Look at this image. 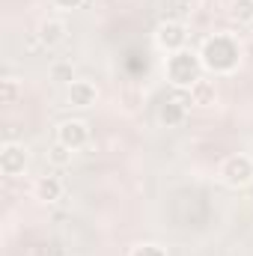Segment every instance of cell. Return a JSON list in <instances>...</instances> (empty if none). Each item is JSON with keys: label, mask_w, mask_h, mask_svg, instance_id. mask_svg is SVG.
Wrapping results in <instances>:
<instances>
[{"label": "cell", "mask_w": 253, "mask_h": 256, "mask_svg": "<svg viewBox=\"0 0 253 256\" xmlns=\"http://www.w3.org/2000/svg\"><path fill=\"white\" fill-rule=\"evenodd\" d=\"M66 36H68L66 21H63V18H54V15L42 18V21H39V27H36V39H39V45H42V48H60V45L66 42Z\"/></svg>", "instance_id": "obj_8"}, {"label": "cell", "mask_w": 253, "mask_h": 256, "mask_svg": "<svg viewBox=\"0 0 253 256\" xmlns=\"http://www.w3.org/2000/svg\"><path fill=\"white\" fill-rule=\"evenodd\" d=\"M155 45L164 51V54H176L182 48H188V24L176 21V18H167L155 27Z\"/></svg>", "instance_id": "obj_5"}, {"label": "cell", "mask_w": 253, "mask_h": 256, "mask_svg": "<svg viewBox=\"0 0 253 256\" xmlns=\"http://www.w3.org/2000/svg\"><path fill=\"white\" fill-rule=\"evenodd\" d=\"M179 3H182V6H188V9H194V6H200L202 0H179Z\"/></svg>", "instance_id": "obj_18"}, {"label": "cell", "mask_w": 253, "mask_h": 256, "mask_svg": "<svg viewBox=\"0 0 253 256\" xmlns=\"http://www.w3.org/2000/svg\"><path fill=\"white\" fill-rule=\"evenodd\" d=\"M188 120V104L179 102V98H167L161 108H158V122L164 128H179Z\"/></svg>", "instance_id": "obj_11"}, {"label": "cell", "mask_w": 253, "mask_h": 256, "mask_svg": "<svg viewBox=\"0 0 253 256\" xmlns=\"http://www.w3.org/2000/svg\"><path fill=\"white\" fill-rule=\"evenodd\" d=\"M27 167H30V149L18 140H6L0 146V173L6 179H18L24 176Z\"/></svg>", "instance_id": "obj_4"}, {"label": "cell", "mask_w": 253, "mask_h": 256, "mask_svg": "<svg viewBox=\"0 0 253 256\" xmlns=\"http://www.w3.org/2000/svg\"><path fill=\"white\" fill-rule=\"evenodd\" d=\"M200 60L202 68L214 78H226V74H236L242 68L244 60V45L238 42V36L232 33H212L206 36V42L200 45Z\"/></svg>", "instance_id": "obj_1"}, {"label": "cell", "mask_w": 253, "mask_h": 256, "mask_svg": "<svg viewBox=\"0 0 253 256\" xmlns=\"http://www.w3.org/2000/svg\"><path fill=\"white\" fill-rule=\"evenodd\" d=\"M202 72L206 68H202V60H200V51H190V48L167 54V60H164V78L176 90H190L194 80L202 78Z\"/></svg>", "instance_id": "obj_2"}, {"label": "cell", "mask_w": 253, "mask_h": 256, "mask_svg": "<svg viewBox=\"0 0 253 256\" xmlns=\"http://www.w3.org/2000/svg\"><path fill=\"white\" fill-rule=\"evenodd\" d=\"M128 256H167V248L164 244H155V242H140V244H134Z\"/></svg>", "instance_id": "obj_15"}, {"label": "cell", "mask_w": 253, "mask_h": 256, "mask_svg": "<svg viewBox=\"0 0 253 256\" xmlns=\"http://www.w3.org/2000/svg\"><path fill=\"white\" fill-rule=\"evenodd\" d=\"M72 155H74V152L66 149L63 143H57V140H54V146L48 149V161H51L54 167H68V164H72Z\"/></svg>", "instance_id": "obj_14"}, {"label": "cell", "mask_w": 253, "mask_h": 256, "mask_svg": "<svg viewBox=\"0 0 253 256\" xmlns=\"http://www.w3.org/2000/svg\"><path fill=\"white\" fill-rule=\"evenodd\" d=\"M90 126L84 122V120H63L60 126H57V131H54V140L57 143H63L66 149H72V152H80V149H86L90 146Z\"/></svg>", "instance_id": "obj_6"}, {"label": "cell", "mask_w": 253, "mask_h": 256, "mask_svg": "<svg viewBox=\"0 0 253 256\" xmlns=\"http://www.w3.org/2000/svg\"><path fill=\"white\" fill-rule=\"evenodd\" d=\"M98 102V86L92 80H72L66 86V104L74 110H86Z\"/></svg>", "instance_id": "obj_7"}, {"label": "cell", "mask_w": 253, "mask_h": 256, "mask_svg": "<svg viewBox=\"0 0 253 256\" xmlns=\"http://www.w3.org/2000/svg\"><path fill=\"white\" fill-rule=\"evenodd\" d=\"M51 3H54L57 9H63V12H72V9H80L86 0H51Z\"/></svg>", "instance_id": "obj_17"}, {"label": "cell", "mask_w": 253, "mask_h": 256, "mask_svg": "<svg viewBox=\"0 0 253 256\" xmlns=\"http://www.w3.org/2000/svg\"><path fill=\"white\" fill-rule=\"evenodd\" d=\"M21 96H24V86H21L18 78H3L0 80V104L3 108H15L21 102Z\"/></svg>", "instance_id": "obj_12"}, {"label": "cell", "mask_w": 253, "mask_h": 256, "mask_svg": "<svg viewBox=\"0 0 253 256\" xmlns=\"http://www.w3.org/2000/svg\"><path fill=\"white\" fill-rule=\"evenodd\" d=\"M230 18L238 27H250L253 24V0H232L230 3Z\"/></svg>", "instance_id": "obj_13"}, {"label": "cell", "mask_w": 253, "mask_h": 256, "mask_svg": "<svg viewBox=\"0 0 253 256\" xmlns=\"http://www.w3.org/2000/svg\"><path fill=\"white\" fill-rule=\"evenodd\" d=\"M188 104L194 108H214L218 104V84L208 78L194 80V86L188 90Z\"/></svg>", "instance_id": "obj_10"}, {"label": "cell", "mask_w": 253, "mask_h": 256, "mask_svg": "<svg viewBox=\"0 0 253 256\" xmlns=\"http://www.w3.org/2000/svg\"><path fill=\"white\" fill-rule=\"evenodd\" d=\"M51 78L57 80V84H72L74 80V68H72V63H54L51 66Z\"/></svg>", "instance_id": "obj_16"}, {"label": "cell", "mask_w": 253, "mask_h": 256, "mask_svg": "<svg viewBox=\"0 0 253 256\" xmlns=\"http://www.w3.org/2000/svg\"><path fill=\"white\" fill-rule=\"evenodd\" d=\"M63 179L60 176H39L36 182H33V196L39 200V202H45V206H51V202H57V200H63Z\"/></svg>", "instance_id": "obj_9"}, {"label": "cell", "mask_w": 253, "mask_h": 256, "mask_svg": "<svg viewBox=\"0 0 253 256\" xmlns=\"http://www.w3.org/2000/svg\"><path fill=\"white\" fill-rule=\"evenodd\" d=\"M218 179L232 188V191H244L253 185V155L248 152H236V155H226L218 167Z\"/></svg>", "instance_id": "obj_3"}]
</instances>
